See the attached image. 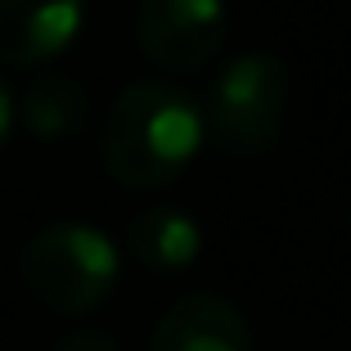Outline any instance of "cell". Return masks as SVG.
<instances>
[{"mask_svg": "<svg viewBox=\"0 0 351 351\" xmlns=\"http://www.w3.org/2000/svg\"><path fill=\"white\" fill-rule=\"evenodd\" d=\"M203 135V108L185 90L162 82H135L104 113L99 158L117 185L162 189L194 162Z\"/></svg>", "mask_w": 351, "mask_h": 351, "instance_id": "6da1fadb", "label": "cell"}, {"mask_svg": "<svg viewBox=\"0 0 351 351\" xmlns=\"http://www.w3.org/2000/svg\"><path fill=\"white\" fill-rule=\"evenodd\" d=\"M27 293L54 315H86L117 284V248L90 226H50L19 257Z\"/></svg>", "mask_w": 351, "mask_h": 351, "instance_id": "7a4b0ae2", "label": "cell"}, {"mask_svg": "<svg viewBox=\"0 0 351 351\" xmlns=\"http://www.w3.org/2000/svg\"><path fill=\"white\" fill-rule=\"evenodd\" d=\"M289 108V68L275 54H239L203 104V131L221 154L252 158L279 140Z\"/></svg>", "mask_w": 351, "mask_h": 351, "instance_id": "3957f363", "label": "cell"}, {"mask_svg": "<svg viewBox=\"0 0 351 351\" xmlns=\"http://www.w3.org/2000/svg\"><path fill=\"white\" fill-rule=\"evenodd\" d=\"M135 36L154 68L198 73L217 59L226 41V5L221 0H140Z\"/></svg>", "mask_w": 351, "mask_h": 351, "instance_id": "277c9868", "label": "cell"}, {"mask_svg": "<svg viewBox=\"0 0 351 351\" xmlns=\"http://www.w3.org/2000/svg\"><path fill=\"white\" fill-rule=\"evenodd\" d=\"M82 10V0H0V63L32 68L68 50Z\"/></svg>", "mask_w": 351, "mask_h": 351, "instance_id": "5b68a950", "label": "cell"}, {"mask_svg": "<svg viewBox=\"0 0 351 351\" xmlns=\"http://www.w3.org/2000/svg\"><path fill=\"white\" fill-rule=\"evenodd\" d=\"M149 351H252V338L226 298L185 293L158 315Z\"/></svg>", "mask_w": 351, "mask_h": 351, "instance_id": "8992f818", "label": "cell"}, {"mask_svg": "<svg viewBox=\"0 0 351 351\" xmlns=\"http://www.w3.org/2000/svg\"><path fill=\"white\" fill-rule=\"evenodd\" d=\"M203 230L180 207H149L126 226V252L149 270H180L198 257Z\"/></svg>", "mask_w": 351, "mask_h": 351, "instance_id": "52a82bcc", "label": "cell"}, {"mask_svg": "<svg viewBox=\"0 0 351 351\" xmlns=\"http://www.w3.org/2000/svg\"><path fill=\"white\" fill-rule=\"evenodd\" d=\"M23 122L36 140H68L86 126V90L63 73H45L23 95Z\"/></svg>", "mask_w": 351, "mask_h": 351, "instance_id": "ba28073f", "label": "cell"}, {"mask_svg": "<svg viewBox=\"0 0 351 351\" xmlns=\"http://www.w3.org/2000/svg\"><path fill=\"white\" fill-rule=\"evenodd\" d=\"M50 351H122L113 338H104V333H95V329H77V333H68V338H59Z\"/></svg>", "mask_w": 351, "mask_h": 351, "instance_id": "9c48e42d", "label": "cell"}, {"mask_svg": "<svg viewBox=\"0 0 351 351\" xmlns=\"http://www.w3.org/2000/svg\"><path fill=\"white\" fill-rule=\"evenodd\" d=\"M10 126H14V95L0 86V145L10 140Z\"/></svg>", "mask_w": 351, "mask_h": 351, "instance_id": "30bf717a", "label": "cell"}]
</instances>
